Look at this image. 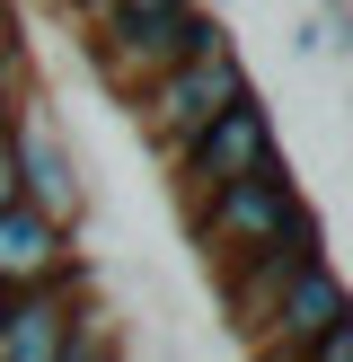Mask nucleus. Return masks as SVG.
<instances>
[{
    "instance_id": "1a4fd4ad",
    "label": "nucleus",
    "mask_w": 353,
    "mask_h": 362,
    "mask_svg": "<svg viewBox=\"0 0 353 362\" xmlns=\"http://www.w3.org/2000/svg\"><path fill=\"white\" fill-rule=\"evenodd\" d=\"M80 230H62V221H44L35 204H9L0 212V300H18V292H44V283H62V274H80Z\"/></svg>"
},
{
    "instance_id": "4468645a",
    "label": "nucleus",
    "mask_w": 353,
    "mask_h": 362,
    "mask_svg": "<svg viewBox=\"0 0 353 362\" xmlns=\"http://www.w3.org/2000/svg\"><path fill=\"white\" fill-rule=\"evenodd\" d=\"M53 9H62V0H53Z\"/></svg>"
},
{
    "instance_id": "423d86ee",
    "label": "nucleus",
    "mask_w": 353,
    "mask_h": 362,
    "mask_svg": "<svg viewBox=\"0 0 353 362\" xmlns=\"http://www.w3.org/2000/svg\"><path fill=\"white\" fill-rule=\"evenodd\" d=\"M318 257H327V221H318V204H309L274 247H265V257H247L229 283H212V300H221V327H229V345H239V354H247V336L265 327V310L292 292V274H300V265H318Z\"/></svg>"
},
{
    "instance_id": "6e6552de",
    "label": "nucleus",
    "mask_w": 353,
    "mask_h": 362,
    "mask_svg": "<svg viewBox=\"0 0 353 362\" xmlns=\"http://www.w3.org/2000/svg\"><path fill=\"white\" fill-rule=\"evenodd\" d=\"M80 300H97V274H88V265H80V274H62V283H44V292L0 300V362H62Z\"/></svg>"
},
{
    "instance_id": "20e7f679",
    "label": "nucleus",
    "mask_w": 353,
    "mask_h": 362,
    "mask_svg": "<svg viewBox=\"0 0 353 362\" xmlns=\"http://www.w3.org/2000/svg\"><path fill=\"white\" fill-rule=\"evenodd\" d=\"M9 159H18V204H35L44 221L80 230V212H88V168H80L71 133L53 124V106L35 98V88L18 98V115H9Z\"/></svg>"
},
{
    "instance_id": "39448f33",
    "label": "nucleus",
    "mask_w": 353,
    "mask_h": 362,
    "mask_svg": "<svg viewBox=\"0 0 353 362\" xmlns=\"http://www.w3.org/2000/svg\"><path fill=\"white\" fill-rule=\"evenodd\" d=\"M203 27H212V9L194 0V9H168V18H150V27H124V35H106V45H80V62H88V80L106 88L115 106H133L141 88H159L176 62H186L194 45H203Z\"/></svg>"
},
{
    "instance_id": "0eeeda50",
    "label": "nucleus",
    "mask_w": 353,
    "mask_h": 362,
    "mask_svg": "<svg viewBox=\"0 0 353 362\" xmlns=\"http://www.w3.org/2000/svg\"><path fill=\"white\" fill-rule=\"evenodd\" d=\"M335 327H353V292H345V274H335V257H318V265H300L292 292L265 310V327L247 336V354H309L318 336H335Z\"/></svg>"
},
{
    "instance_id": "f257e3e1",
    "label": "nucleus",
    "mask_w": 353,
    "mask_h": 362,
    "mask_svg": "<svg viewBox=\"0 0 353 362\" xmlns=\"http://www.w3.org/2000/svg\"><path fill=\"white\" fill-rule=\"evenodd\" d=\"M239 98H256V80H247V53L229 45V27L212 18V27H203V45H194L186 62H176L168 80H159V88H141V98L124 106V115H133V133L150 141V159L168 168V159L186 151V141L203 133V124L221 115V106H239Z\"/></svg>"
},
{
    "instance_id": "9d476101",
    "label": "nucleus",
    "mask_w": 353,
    "mask_h": 362,
    "mask_svg": "<svg viewBox=\"0 0 353 362\" xmlns=\"http://www.w3.org/2000/svg\"><path fill=\"white\" fill-rule=\"evenodd\" d=\"M168 9H194V0H62V27L80 35V45H106V35L150 27V18H168Z\"/></svg>"
},
{
    "instance_id": "f03ea898",
    "label": "nucleus",
    "mask_w": 353,
    "mask_h": 362,
    "mask_svg": "<svg viewBox=\"0 0 353 362\" xmlns=\"http://www.w3.org/2000/svg\"><path fill=\"white\" fill-rule=\"evenodd\" d=\"M300 212H309V194H300L292 159H274V168H256V177H239V186L212 194V204L186 221V247H194V265H203L212 283H229L247 257H265Z\"/></svg>"
},
{
    "instance_id": "9b49d317",
    "label": "nucleus",
    "mask_w": 353,
    "mask_h": 362,
    "mask_svg": "<svg viewBox=\"0 0 353 362\" xmlns=\"http://www.w3.org/2000/svg\"><path fill=\"white\" fill-rule=\"evenodd\" d=\"M62 362H133V345H124V310H106V300H80Z\"/></svg>"
},
{
    "instance_id": "f8f14e48",
    "label": "nucleus",
    "mask_w": 353,
    "mask_h": 362,
    "mask_svg": "<svg viewBox=\"0 0 353 362\" xmlns=\"http://www.w3.org/2000/svg\"><path fill=\"white\" fill-rule=\"evenodd\" d=\"M27 45H0V133H9V115H18V98H27Z\"/></svg>"
},
{
    "instance_id": "7ed1b4c3",
    "label": "nucleus",
    "mask_w": 353,
    "mask_h": 362,
    "mask_svg": "<svg viewBox=\"0 0 353 362\" xmlns=\"http://www.w3.org/2000/svg\"><path fill=\"white\" fill-rule=\"evenodd\" d=\"M274 159H282V133H274V115H265V98H239V106H221V115H212L203 133H194L186 151L168 159L176 221H194V212H203L221 186H239V177L274 168Z\"/></svg>"
},
{
    "instance_id": "ddd939ff",
    "label": "nucleus",
    "mask_w": 353,
    "mask_h": 362,
    "mask_svg": "<svg viewBox=\"0 0 353 362\" xmlns=\"http://www.w3.org/2000/svg\"><path fill=\"white\" fill-rule=\"evenodd\" d=\"M18 204V159H9V133H0V212Z\"/></svg>"
}]
</instances>
